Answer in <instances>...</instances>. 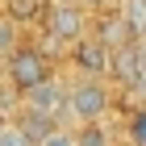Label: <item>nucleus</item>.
<instances>
[{
  "instance_id": "obj_1",
  "label": "nucleus",
  "mask_w": 146,
  "mask_h": 146,
  "mask_svg": "<svg viewBox=\"0 0 146 146\" xmlns=\"http://www.w3.org/2000/svg\"><path fill=\"white\" fill-rule=\"evenodd\" d=\"M4 67H9V84L17 92H29V88H38L42 79H50L54 75V67H50V58L38 50V46H13L9 50V58H4Z\"/></svg>"
},
{
  "instance_id": "obj_2",
  "label": "nucleus",
  "mask_w": 146,
  "mask_h": 146,
  "mask_svg": "<svg viewBox=\"0 0 146 146\" xmlns=\"http://www.w3.org/2000/svg\"><path fill=\"white\" fill-rule=\"evenodd\" d=\"M113 109V96L100 79H75L67 88V117H75L79 125L84 121H104V113Z\"/></svg>"
},
{
  "instance_id": "obj_3",
  "label": "nucleus",
  "mask_w": 146,
  "mask_h": 146,
  "mask_svg": "<svg viewBox=\"0 0 146 146\" xmlns=\"http://www.w3.org/2000/svg\"><path fill=\"white\" fill-rule=\"evenodd\" d=\"M46 34L58 38V42H75V38H84V34H88V17H84V9L71 4V0H50V4H46Z\"/></svg>"
},
{
  "instance_id": "obj_4",
  "label": "nucleus",
  "mask_w": 146,
  "mask_h": 146,
  "mask_svg": "<svg viewBox=\"0 0 146 146\" xmlns=\"http://www.w3.org/2000/svg\"><path fill=\"white\" fill-rule=\"evenodd\" d=\"M25 104L38 109V113H46V117H54L58 125L71 121V117H67V84H63L58 75H50V79H42L38 88H29V92H25Z\"/></svg>"
},
{
  "instance_id": "obj_5",
  "label": "nucleus",
  "mask_w": 146,
  "mask_h": 146,
  "mask_svg": "<svg viewBox=\"0 0 146 146\" xmlns=\"http://www.w3.org/2000/svg\"><path fill=\"white\" fill-rule=\"evenodd\" d=\"M71 63L79 67V75L96 79V75L109 71V46H104L96 34H84V38H75V46H71Z\"/></svg>"
},
{
  "instance_id": "obj_6",
  "label": "nucleus",
  "mask_w": 146,
  "mask_h": 146,
  "mask_svg": "<svg viewBox=\"0 0 146 146\" xmlns=\"http://www.w3.org/2000/svg\"><path fill=\"white\" fill-rule=\"evenodd\" d=\"M138 71H142V63H138L134 38H129V42H121V46H113V50H109V71H104V75H109L113 84H121V88H129Z\"/></svg>"
},
{
  "instance_id": "obj_7",
  "label": "nucleus",
  "mask_w": 146,
  "mask_h": 146,
  "mask_svg": "<svg viewBox=\"0 0 146 146\" xmlns=\"http://www.w3.org/2000/svg\"><path fill=\"white\" fill-rule=\"evenodd\" d=\"M13 125H17V129L25 134V142H29V146H38V142H42L46 134H50V129H58V121H54V117H46V113L29 109V104H25V109H17Z\"/></svg>"
},
{
  "instance_id": "obj_8",
  "label": "nucleus",
  "mask_w": 146,
  "mask_h": 146,
  "mask_svg": "<svg viewBox=\"0 0 146 146\" xmlns=\"http://www.w3.org/2000/svg\"><path fill=\"white\" fill-rule=\"evenodd\" d=\"M117 17L125 21L129 38H142L146 34V0H121V4H117Z\"/></svg>"
},
{
  "instance_id": "obj_9",
  "label": "nucleus",
  "mask_w": 146,
  "mask_h": 146,
  "mask_svg": "<svg viewBox=\"0 0 146 146\" xmlns=\"http://www.w3.org/2000/svg\"><path fill=\"white\" fill-rule=\"evenodd\" d=\"M71 138H75V146H113V138H109V129H104V121H84Z\"/></svg>"
},
{
  "instance_id": "obj_10",
  "label": "nucleus",
  "mask_w": 146,
  "mask_h": 146,
  "mask_svg": "<svg viewBox=\"0 0 146 146\" xmlns=\"http://www.w3.org/2000/svg\"><path fill=\"white\" fill-rule=\"evenodd\" d=\"M96 38H100V42L109 46V50H113V46H121V42H129V29H125V21L117 17V9H113V17H109V21H100Z\"/></svg>"
},
{
  "instance_id": "obj_11",
  "label": "nucleus",
  "mask_w": 146,
  "mask_h": 146,
  "mask_svg": "<svg viewBox=\"0 0 146 146\" xmlns=\"http://www.w3.org/2000/svg\"><path fill=\"white\" fill-rule=\"evenodd\" d=\"M13 46H17V21L13 17H0V58H9Z\"/></svg>"
},
{
  "instance_id": "obj_12",
  "label": "nucleus",
  "mask_w": 146,
  "mask_h": 146,
  "mask_svg": "<svg viewBox=\"0 0 146 146\" xmlns=\"http://www.w3.org/2000/svg\"><path fill=\"white\" fill-rule=\"evenodd\" d=\"M38 4H42V0H9V17L13 21H29L38 13Z\"/></svg>"
},
{
  "instance_id": "obj_13",
  "label": "nucleus",
  "mask_w": 146,
  "mask_h": 146,
  "mask_svg": "<svg viewBox=\"0 0 146 146\" xmlns=\"http://www.w3.org/2000/svg\"><path fill=\"white\" fill-rule=\"evenodd\" d=\"M0 146H29V142H25V134L13 121H0Z\"/></svg>"
},
{
  "instance_id": "obj_14",
  "label": "nucleus",
  "mask_w": 146,
  "mask_h": 146,
  "mask_svg": "<svg viewBox=\"0 0 146 146\" xmlns=\"http://www.w3.org/2000/svg\"><path fill=\"white\" fill-rule=\"evenodd\" d=\"M38 146H75V138H71V129H67V125H58V129H50V134H46Z\"/></svg>"
},
{
  "instance_id": "obj_15",
  "label": "nucleus",
  "mask_w": 146,
  "mask_h": 146,
  "mask_svg": "<svg viewBox=\"0 0 146 146\" xmlns=\"http://www.w3.org/2000/svg\"><path fill=\"white\" fill-rule=\"evenodd\" d=\"M129 134H134V146H146V109H138V117L129 121Z\"/></svg>"
},
{
  "instance_id": "obj_16",
  "label": "nucleus",
  "mask_w": 146,
  "mask_h": 146,
  "mask_svg": "<svg viewBox=\"0 0 146 146\" xmlns=\"http://www.w3.org/2000/svg\"><path fill=\"white\" fill-rule=\"evenodd\" d=\"M129 92H134L138 100H146V71H138V75H134V84H129Z\"/></svg>"
},
{
  "instance_id": "obj_17",
  "label": "nucleus",
  "mask_w": 146,
  "mask_h": 146,
  "mask_svg": "<svg viewBox=\"0 0 146 146\" xmlns=\"http://www.w3.org/2000/svg\"><path fill=\"white\" fill-rule=\"evenodd\" d=\"M71 4H79V9H96V4H109V0H71Z\"/></svg>"
},
{
  "instance_id": "obj_18",
  "label": "nucleus",
  "mask_w": 146,
  "mask_h": 146,
  "mask_svg": "<svg viewBox=\"0 0 146 146\" xmlns=\"http://www.w3.org/2000/svg\"><path fill=\"white\" fill-rule=\"evenodd\" d=\"M142 38H146V34H142Z\"/></svg>"
}]
</instances>
